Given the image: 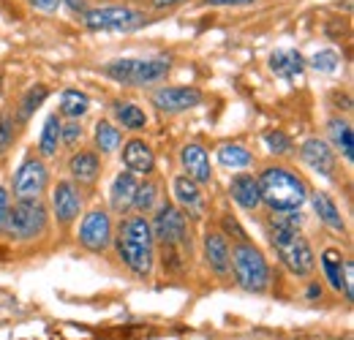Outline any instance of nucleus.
<instances>
[{"mask_svg": "<svg viewBox=\"0 0 354 340\" xmlns=\"http://www.w3.org/2000/svg\"><path fill=\"white\" fill-rule=\"evenodd\" d=\"M300 158H303L306 167L319 171L322 177H335V169H338L335 150L324 139H306L303 147H300Z\"/></svg>", "mask_w": 354, "mask_h": 340, "instance_id": "4468645a", "label": "nucleus"}, {"mask_svg": "<svg viewBox=\"0 0 354 340\" xmlns=\"http://www.w3.org/2000/svg\"><path fill=\"white\" fill-rule=\"evenodd\" d=\"M60 126H63V120L57 117V112L46 117L44 128H41V139H39V155L41 158H55L57 155V150H60Z\"/></svg>", "mask_w": 354, "mask_h": 340, "instance_id": "a878e982", "label": "nucleus"}, {"mask_svg": "<svg viewBox=\"0 0 354 340\" xmlns=\"http://www.w3.org/2000/svg\"><path fill=\"white\" fill-rule=\"evenodd\" d=\"M267 234L281 258V264L297 275V278H310L316 270V254L310 248L308 237L300 232V213H272L267 220Z\"/></svg>", "mask_w": 354, "mask_h": 340, "instance_id": "f257e3e1", "label": "nucleus"}, {"mask_svg": "<svg viewBox=\"0 0 354 340\" xmlns=\"http://www.w3.org/2000/svg\"><path fill=\"white\" fill-rule=\"evenodd\" d=\"M172 193H175L177 210L183 215H191V218H202L207 210V199H205V191L199 182L188 180L185 174H180L172 180Z\"/></svg>", "mask_w": 354, "mask_h": 340, "instance_id": "ddd939ff", "label": "nucleus"}, {"mask_svg": "<svg viewBox=\"0 0 354 340\" xmlns=\"http://www.w3.org/2000/svg\"><path fill=\"white\" fill-rule=\"evenodd\" d=\"M46 95H49L46 85H33L25 95H22V101H19V106H17V115H14L19 126H22V123H28V120L36 115V109L44 104Z\"/></svg>", "mask_w": 354, "mask_h": 340, "instance_id": "cd10ccee", "label": "nucleus"}, {"mask_svg": "<svg viewBox=\"0 0 354 340\" xmlns=\"http://www.w3.org/2000/svg\"><path fill=\"white\" fill-rule=\"evenodd\" d=\"M172 71V57L169 55H156V57H118L104 66V74L129 87H147L167 79Z\"/></svg>", "mask_w": 354, "mask_h": 340, "instance_id": "20e7f679", "label": "nucleus"}, {"mask_svg": "<svg viewBox=\"0 0 354 340\" xmlns=\"http://www.w3.org/2000/svg\"><path fill=\"white\" fill-rule=\"evenodd\" d=\"M177 3H183V0H153L156 8H172V6H177Z\"/></svg>", "mask_w": 354, "mask_h": 340, "instance_id": "ea45409f", "label": "nucleus"}, {"mask_svg": "<svg viewBox=\"0 0 354 340\" xmlns=\"http://www.w3.org/2000/svg\"><path fill=\"white\" fill-rule=\"evenodd\" d=\"M142 14L129 6H98V8H85L82 22L90 30H131L142 25Z\"/></svg>", "mask_w": 354, "mask_h": 340, "instance_id": "1a4fd4ad", "label": "nucleus"}, {"mask_svg": "<svg viewBox=\"0 0 354 340\" xmlns=\"http://www.w3.org/2000/svg\"><path fill=\"white\" fill-rule=\"evenodd\" d=\"M153 229V240L161 245H183L188 243V218L177 210L175 205H164L156 218L150 220Z\"/></svg>", "mask_w": 354, "mask_h": 340, "instance_id": "9d476101", "label": "nucleus"}, {"mask_svg": "<svg viewBox=\"0 0 354 340\" xmlns=\"http://www.w3.org/2000/svg\"><path fill=\"white\" fill-rule=\"evenodd\" d=\"M308 297H310V299H319V297H322V289H319L316 283H313V286L308 289Z\"/></svg>", "mask_w": 354, "mask_h": 340, "instance_id": "a19ab883", "label": "nucleus"}, {"mask_svg": "<svg viewBox=\"0 0 354 340\" xmlns=\"http://www.w3.org/2000/svg\"><path fill=\"white\" fill-rule=\"evenodd\" d=\"M218 164L226 167V169L240 171L254 164V155H251L243 144H221V147H218Z\"/></svg>", "mask_w": 354, "mask_h": 340, "instance_id": "c85d7f7f", "label": "nucleus"}, {"mask_svg": "<svg viewBox=\"0 0 354 340\" xmlns=\"http://www.w3.org/2000/svg\"><path fill=\"white\" fill-rule=\"evenodd\" d=\"M232 275H234L237 286L251 294H262L270 286V267H267L265 254L248 240H243L232 248Z\"/></svg>", "mask_w": 354, "mask_h": 340, "instance_id": "39448f33", "label": "nucleus"}, {"mask_svg": "<svg viewBox=\"0 0 354 340\" xmlns=\"http://www.w3.org/2000/svg\"><path fill=\"white\" fill-rule=\"evenodd\" d=\"M310 205H313V210H316V218H319L330 232H335V234H344V232H346V220H344V215L338 210V205H335L324 191L310 193Z\"/></svg>", "mask_w": 354, "mask_h": 340, "instance_id": "4be33fe9", "label": "nucleus"}, {"mask_svg": "<svg viewBox=\"0 0 354 340\" xmlns=\"http://www.w3.org/2000/svg\"><path fill=\"white\" fill-rule=\"evenodd\" d=\"M322 270H324V275H327V283H330L338 294L352 299V294L346 292V258L341 256V251L327 248V251L322 254Z\"/></svg>", "mask_w": 354, "mask_h": 340, "instance_id": "5701e85b", "label": "nucleus"}, {"mask_svg": "<svg viewBox=\"0 0 354 340\" xmlns=\"http://www.w3.org/2000/svg\"><path fill=\"white\" fill-rule=\"evenodd\" d=\"M57 109H60V115H63V117H68V120H80V117H85V115H88L90 98L82 93V90H63Z\"/></svg>", "mask_w": 354, "mask_h": 340, "instance_id": "bb28decb", "label": "nucleus"}, {"mask_svg": "<svg viewBox=\"0 0 354 340\" xmlns=\"http://www.w3.org/2000/svg\"><path fill=\"white\" fill-rule=\"evenodd\" d=\"M338 63H341V55H338V52H333V49H322V52H316V55L310 57V66H313L316 71H324V74L335 71V68H338Z\"/></svg>", "mask_w": 354, "mask_h": 340, "instance_id": "f704fd0d", "label": "nucleus"}, {"mask_svg": "<svg viewBox=\"0 0 354 340\" xmlns=\"http://www.w3.org/2000/svg\"><path fill=\"white\" fill-rule=\"evenodd\" d=\"M229 193H232V199H234L243 210H259V205H262L257 177L248 174V171H237V174L229 180Z\"/></svg>", "mask_w": 354, "mask_h": 340, "instance_id": "6ab92c4d", "label": "nucleus"}, {"mask_svg": "<svg viewBox=\"0 0 354 340\" xmlns=\"http://www.w3.org/2000/svg\"><path fill=\"white\" fill-rule=\"evenodd\" d=\"M180 167H183L188 180H194V182H199V185H207V182L213 180L210 155H207V150H205L202 144H196V142H191V144H185V147L180 150Z\"/></svg>", "mask_w": 354, "mask_h": 340, "instance_id": "dca6fc26", "label": "nucleus"}, {"mask_svg": "<svg viewBox=\"0 0 354 340\" xmlns=\"http://www.w3.org/2000/svg\"><path fill=\"white\" fill-rule=\"evenodd\" d=\"M82 213V191L74 180H60L52 188V215L60 226L74 223Z\"/></svg>", "mask_w": 354, "mask_h": 340, "instance_id": "f8f14e48", "label": "nucleus"}, {"mask_svg": "<svg viewBox=\"0 0 354 340\" xmlns=\"http://www.w3.org/2000/svg\"><path fill=\"white\" fill-rule=\"evenodd\" d=\"M60 3H66L74 14H82V11H85V0H60Z\"/></svg>", "mask_w": 354, "mask_h": 340, "instance_id": "58836bf2", "label": "nucleus"}, {"mask_svg": "<svg viewBox=\"0 0 354 340\" xmlns=\"http://www.w3.org/2000/svg\"><path fill=\"white\" fill-rule=\"evenodd\" d=\"M327 131H330V147L341 150V155L346 158V164L354 161V133H352V123L346 117H333L327 123Z\"/></svg>", "mask_w": 354, "mask_h": 340, "instance_id": "b1692460", "label": "nucleus"}, {"mask_svg": "<svg viewBox=\"0 0 354 340\" xmlns=\"http://www.w3.org/2000/svg\"><path fill=\"white\" fill-rule=\"evenodd\" d=\"M93 142H95V153L98 155H109L123 144V133L120 128L112 126L109 120H98L95 131H93Z\"/></svg>", "mask_w": 354, "mask_h": 340, "instance_id": "393cba45", "label": "nucleus"}, {"mask_svg": "<svg viewBox=\"0 0 354 340\" xmlns=\"http://www.w3.org/2000/svg\"><path fill=\"white\" fill-rule=\"evenodd\" d=\"M115 251L120 256V261L131 270L133 275L147 278L153 272L156 264V240H153V229L147 215H126L120 229H118V240H115Z\"/></svg>", "mask_w": 354, "mask_h": 340, "instance_id": "f03ea898", "label": "nucleus"}, {"mask_svg": "<svg viewBox=\"0 0 354 340\" xmlns=\"http://www.w3.org/2000/svg\"><path fill=\"white\" fill-rule=\"evenodd\" d=\"M8 210H11V193H8V188H3V185H0V232L6 229Z\"/></svg>", "mask_w": 354, "mask_h": 340, "instance_id": "c9c22d12", "label": "nucleus"}, {"mask_svg": "<svg viewBox=\"0 0 354 340\" xmlns=\"http://www.w3.org/2000/svg\"><path fill=\"white\" fill-rule=\"evenodd\" d=\"M30 6L39 8V11H44V14H55L60 8V0H30Z\"/></svg>", "mask_w": 354, "mask_h": 340, "instance_id": "e433bc0d", "label": "nucleus"}, {"mask_svg": "<svg viewBox=\"0 0 354 340\" xmlns=\"http://www.w3.org/2000/svg\"><path fill=\"white\" fill-rule=\"evenodd\" d=\"M85 136V126L80 120H66L60 126V147H68V150H77L80 142Z\"/></svg>", "mask_w": 354, "mask_h": 340, "instance_id": "473e14b6", "label": "nucleus"}, {"mask_svg": "<svg viewBox=\"0 0 354 340\" xmlns=\"http://www.w3.org/2000/svg\"><path fill=\"white\" fill-rule=\"evenodd\" d=\"M202 90L196 87H188V85H167V87H158L153 90L150 101L158 112L164 115H177V112H185V109H194L202 104Z\"/></svg>", "mask_w": 354, "mask_h": 340, "instance_id": "9b49d317", "label": "nucleus"}, {"mask_svg": "<svg viewBox=\"0 0 354 340\" xmlns=\"http://www.w3.org/2000/svg\"><path fill=\"white\" fill-rule=\"evenodd\" d=\"M265 142H267V150H270L272 155H289V153H295L292 139H289L283 131H267Z\"/></svg>", "mask_w": 354, "mask_h": 340, "instance_id": "72a5a7b5", "label": "nucleus"}, {"mask_svg": "<svg viewBox=\"0 0 354 340\" xmlns=\"http://www.w3.org/2000/svg\"><path fill=\"white\" fill-rule=\"evenodd\" d=\"M115 117H118V123L126 128V131H142V128L147 126V115H145V109L142 106H136V104H115Z\"/></svg>", "mask_w": 354, "mask_h": 340, "instance_id": "c756f323", "label": "nucleus"}, {"mask_svg": "<svg viewBox=\"0 0 354 340\" xmlns=\"http://www.w3.org/2000/svg\"><path fill=\"white\" fill-rule=\"evenodd\" d=\"M14 139H17V117L11 109H3L0 112V155H6L14 147Z\"/></svg>", "mask_w": 354, "mask_h": 340, "instance_id": "2f4dec72", "label": "nucleus"}, {"mask_svg": "<svg viewBox=\"0 0 354 340\" xmlns=\"http://www.w3.org/2000/svg\"><path fill=\"white\" fill-rule=\"evenodd\" d=\"M207 6H248V3H257V0H205Z\"/></svg>", "mask_w": 354, "mask_h": 340, "instance_id": "4c0bfd02", "label": "nucleus"}, {"mask_svg": "<svg viewBox=\"0 0 354 340\" xmlns=\"http://www.w3.org/2000/svg\"><path fill=\"white\" fill-rule=\"evenodd\" d=\"M123 167H126V171H131L133 177L153 174L156 171V153H153V147L145 139H139V136L123 142Z\"/></svg>", "mask_w": 354, "mask_h": 340, "instance_id": "2eb2a0df", "label": "nucleus"}, {"mask_svg": "<svg viewBox=\"0 0 354 340\" xmlns=\"http://www.w3.org/2000/svg\"><path fill=\"white\" fill-rule=\"evenodd\" d=\"M202 245H205V261L210 264V270L226 278L232 272V245L226 243V237L221 232H207Z\"/></svg>", "mask_w": 354, "mask_h": 340, "instance_id": "f3484780", "label": "nucleus"}, {"mask_svg": "<svg viewBox=\"0 0 354 340\" xmlns=\"http://www.w3.org/2000/svg\"><path fill=\"white\" fill-rule=\"evenodd\" d=\"M136 185H139V177H133L131 171H120L112 182V191H109V205L112 210L120 215H129L133 207V196H136Z\"/></svg>", "mask_w": 354, "mask_h": 340, "instance_id": "aec40b11", "label": "nucleus"}, {"mask_svg": "<svg viewBox=\"0 0 354 340\" xmlns=\"http://www.w3.org/2000/svg\"><path fill=\"white\" fill-rule=\"evenodd\" d=\"M49 229V210L41 199L33 202H11L6 229L11 240L17 243H33Z\"/></svg>", "mask_w": 354, "mask_h": 340, "instance_id": "423d86ee", "label": "nucleus"}, {"mask_svg": "<svg viewBox=\"0 0 354 340\" xmlns=\"http://www.w3.org/2000/svg\"><path fill=\"white\" fill-rule=\"evenodd\" d=\"M115 237V223H112V215L104 207H93L85 213L82 223H80V232H77V240L82 248H88L93 254H101L109 248Z\"/></svg>", "mask_w": 354, "mask_h": 340, "instance_id": "6e6552de", "label": "nucleus"}, {"mask_svg": "<svg viewBox=\"0 0 354 340\" xmlns=\"http://www.w3.org/2000/svg\"><path fill=\"white\" fill-rule=\"evenodd\" d=\"M267 66H270V71H272L275 77L292 82V79H297V77L303 74V68H306V57H303L297 49H278V52L270 55Z\"/></svg>", "mask_w": 354, "mask_h": 340, "instance_id": "412c9836", "label": "nucleus"}, {"mask_svg": "<svg viewBox=\"0 0 354 340\" xmlns=\"http://www.w3.org/2000/svg\"><path fill=\"white\" fill-rule=\"evenodd\" d=\"M101 169H104V164H101V155L95 150H74V155L68 158V171H71L77 185L95 182Z\"/></svg>", "mask_w": 354, "mask_h": 340, "instance_id": "a211bd4d", "label": "nucleus"}, {"mask_svg": "<svg viewBox=\"0 0 354 340\" xmlns=\"http://www.w3.org/2000/svg\"><path fill=\"white\" fill-rule=\"evenodd\" d=\"M262 205L272 213H297L308 199V185L300 174H295L286 167H265L257 177Z\"/></svg>", "mask_w": 354, "mask_h": 340, "instance_id": "7ed1b4c3", "label": "nucleus"}, {"mask_svg": "<svg viewBox=\"0 0 354 340\" xmlns=\"http://www.w3.org/2000/svg\"><path fill=\"white\" fill-rule=\"evenodd\" d=\"M158 205V185L153 180H145L136 185V196H133V207L136 215H147L150 210H156Z\"/></svg>", "mask_w": 354, "mask_h": 340, "instance_id": "7c9ffc66", "label": "nucleus"}, {"mask_svg": "<svg viewBox=\"0 0 354 340\" xmlns=\"http://www.w3.org/2000/svg\"><path fill=\"white\" fill-rule=\"evenodd\" d=\"M49 185V169L41 158H25L19 164V169L14 174V182H11V191L14 193V202H33V199H41Z\"/></svg>", "mask_w": 354, "mask_h": 340, "instance_id": "0eeeda50", "label": "nucleus"}]
</instances>
